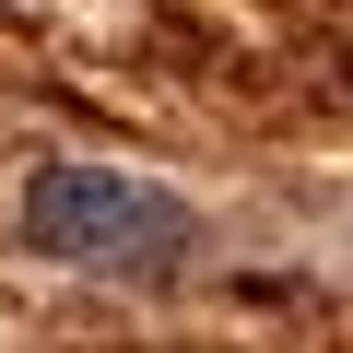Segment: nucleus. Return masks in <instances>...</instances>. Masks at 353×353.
I'll return each instance as SVG.
<instances>
[{"mask_svg": "<svg viewBox=\"0 0 353 353\" xmlns=\"http://www.w3.org/2000/svg\"><path fill=\"white\" fill-rule=\"evenodd\" d=\"M189 236H201V212L176 189H153V176H118V165H36L24 176V248H48L71 271L153 283L189 259Z\"/></svg>", "mask_w": 353, "mask_h": 353, "instance_id": "obj_1", "label": "nucleus"}]
</instances>
